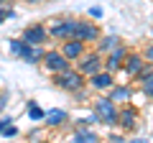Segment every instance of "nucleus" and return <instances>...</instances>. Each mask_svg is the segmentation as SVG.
<instances>
[{
    "label": "nucleus",
    "mask_w": 153,
    "mask_h": 143,
    "mask_svg": "<svg viewBox=\"0 0 153 143\" xmlns=\"http://www.w3.org/2000/svg\"><path fill=\"white\" fill-rule=\"evenodd\" d=\"M44 64H46V69L54 72V74H59V72H66V69H69V59H66L61 51H46Z\"/></svg>",
    "instance_id": "4"
},
{
    "label": "nucleus",
    "mask_w": 153,
    "mask_h": 143,
    "mask_svg": "<svg viewBox=\"0 0 153 143\" xmlns=\"http://www.w3.org/2000/svg\"><path fill=\"white\" fill-rule=\"evenodd\" d=\"M143 92H146V95H151V97H153V72L143 77Z\"/></svg>",
    "instance_id": "20"
},
{
    "label": "nucleus",
    "mask_w": 153,
    "mask_h": 143,
    "mask_svg": "<svg viewBox=\"0 0 153 143\" xmlns=\"http://www.w3.org/2000/svg\"><path fill=\"white\" fill-rule=\"evenodd\" d=\"M26 46H28V44H26V41H23V39H21V41H16V39H10V54H16V56H21V54H23V49H26Z\"/></svg>",
    "instance_id": "18"
},
{
    "label": "nucleus",
    "mask_w": 153,
    "mask_h": 143,
    "mask_svg": "<svg viewBox=\"0 0 153 143\" xmlns=\"http://www.w3.org/2000/svg\"><path fill=\"white\" fill-rule=\"evenodd\" d=\"M3 105H5V95L0 92V107H3Z\"/></svg>",
    "instance_id": "26"
},
{
    "label": "nucleus",
    "mask_w": 153,
    "mask_h": 143,
    "mask_svg": "<svg viewBox=\"0 0 153 143\" xmlns=\"http://www.w3.org/2000/svg\"><path fill=\"white\" fill-rule=\"evenodd\" d=\"M100 36V31H97V26L94 23H87V21H76V31H74V39L76 41H94Z\"/></svg>",
    "instance_id": "6"
},
{
    "label": "nucleus",
    "mask_w": 153,
    "mask_h": 143,
    "mask_svg": "<svg viewBox=\"0 0 153 143\" xmlns=\"http://www.w3.org/2000/svg\"><path fill=\"white\" fill-rule=\"evenodd\" d=\"M97 141H100V138L94 136L92 130H87V128H82V130L71 138V143H97Z\"/></svg>",
    "instance_id": "15"
},
{
    "label": "nucleus",
    "mask_w": 153,
    "mask_h": 143,
    "mask_svg": "<svg viewBox=\"0 0 153 143\" xmlns=\"http://www.w3.org/2000/svg\"><path fill=\"white\" fill-rule=\"evenodd\" d=\"M146 56H148V59L153 61V46H151V49H148V54H146Z\"/></svg>",
    "instance_id": "25"
},
{
    "label": "nucleus",
    "mask_w": 153,
    "mask_h": 143,
    "mask_svg": "<svg viewBox=\"0 0 153 143\" xmlns=\"http://www.w3.org/2000/svg\"><path fill=\"white\" fill-rule=\"evenodd\" d=\"M16 133H18V128H16V125H13V123H10V125H8L5 130H3V138H13V136H16Z\"/></svg>",
    "instance_id": "21"
},
{
    "label": "nucleus",
    "mask_w": 153,
    "mask_h": 143,
    "mask_svg": "<svg viewBox=\"0 0 153 143\" xmlns=\"http://www.w3.org/2000/svg\"><path fill=\"white\" fill-rule=\"evenodd\" d=\"M117 125H120V128H125V130L135 128V112H133V110H128V107H125V110H123L120 115H117Z\"/></svg>",
    "instance_id": "13"
},
{
    "label": "nucleus",
    "mask_w": 153,
    "mask_h": 143,
    "mask_svg": "<svg viewBox=\"0 0 153 143\" xmlns=\"http://www.w3.org/2000/svg\"><path fill=\"white\" fill-rule=\"evenodd\" d=\"M61 54H64L69 61H74V59H82V54H84V41H76V39L64 41V44H61Z\"/></svg>",
    "instance_id": "8"
},
{
    "label": "nucleus",
    "mask_w": 153,
    "mask_h": 143,
    "mask_svg": "<svg viewBox=\"0 0 153 143\" xmlns=\"http://www.w3.org/2000/svg\"><path fill=\"white\" fill-rule=\"evenodd\" d=\"M79 72H82L84 77H94V74H100V72H102L100 54H89V56H84L82 64H79Z\"/></svg>",
    "instance_id": "7"
},
{
    "label": "nucleus",
    "mask_w": 153,
    "mask_h": 143,
    "mask_svg": "<svg viewBox=\"0 0 153 143\" xmlns=\"http://www.w3.org/2000/svg\"><path fill=\"white\" fill-rule=\"evenodd\" d=\"M46 36H49V31H46L41 23H36V26H28L26 31H23L21 39L26 41V44H31V46H41L46 41Z\"/></svg>",
    "instance_id": "5"
},
{
    "label": "nucleus",
    "mask_w": 153,
    "mask_h": 143,
    "mask_svg": "<svg viewBox=\"0 0 153 143\" xmlns=\"http://www.w3.org/2000/svg\"><path fill=\"white\" fill-rule=\"evenodd\" d=\"M74 31H76V21L74 18H56L54 23H51V36L54 39H59V41H69V39H74Z\"/></svg>",
    "instance_id": "3"
},
{
    "label": "nucleus",
    "mask_w": 153,
    "mask_h": 143,
    "mask_svg": "<svg viewBox=\"0 0 153 143\" xmlns=\"http://www.w3.org/2000/svg\"><path fill=\"white\" fill-rule=\"evenodd\" d=\"M130 143H148V141H143V138H135V141H130Z\"/></svg>",
    "instance_id": "27"
},
{
    "label": "nucleus",
    "mask_w": 153,
    "mask_h": 143,
    "mask_svg": "<svg viewBox=\"0 0 153 143\" xmlns=\"http://www.w3.org/2000/svg\"><path fill=\"white\" fill-rule=\"evenodd\" d=\"M5 18H8V10H3V8H0V26L5 23Z\"/></svg>",
    "instance_id": "24"
},
{
    "label": "nucleus",
    "mask_w": 153,
    "mask_h": 143,
    "mask_svg": "<svg viewBox=\"0 0 153 143\" xmlns=\"http://www.w3.org/2000/svg\"><path fill=\"white\" fill-rule=\"evenodd\" d=\"M117 36H105L102 41H100V51H110V49H117Z\"/></svg>",
    "instance_id": "17"
},
{
    "label": "nucleus",
    "mask_w": 153,
    "mask_h": 143,
    "mask_svg": "<svg viewBox=\"0 0 153 143\" xmlns=\"http://www.w3.org/2000/svg\"><path fill=\"white\" fill-rule=\"evenodd\" d=\"M26 3H38V0H26Z\"/></svg>",
    "instance_id": "28"
},
{
    "label": "nucleus",
    "mask_w": 153,
    "mask_h": 143,
    "mask_svg": "<svg viewBox=\"0 0 153 143\" xmlns=\"http://www.w3.org/2000/svg\"><path fill=\"white\" fill-rule=\"evenodd\" d=\"M110 100L112 102H125V100H130V89L128 87H115L112 95H110Z\"/></svg>",
    "instance_id": "16"
},
{
    "label": "nucleus",
    "mask_w": 153,
    "mask_h": 143,
    "mask_svg": "<svg viewBox=\"0 0 153 143\" xmlns=\"http://www.w3.org/2000/svg\"><path fill=\"white\" fill-rule=\"evenodd\" d=\"M89 16H92V18H100V16H102V8H92V10H89Z\"/></svg>",
    "instance_id": "23"
},
{
    "label": "nucleus",
    "mask_w": 153,
    "mask_h": 143,
    "mask_svg": "<svg viewBox=\"0 0 153 143\" xmlns=\"http://www.w3.org/2000/svg\"><path fill=\"white\" fill-rule=\"evenodd\" d=\"M3 3H5V0H0V5H3Z\"/></svg>",
    "instance_id": "29"
},
{
    "label": "nucleus",
    "mask_w": 153,
    "mask_h": 143,
    "mask_svg": "<svg viewBox=\"0 0 153 143\" xmlns=\"http://www.w3.org/2000/svg\"><path fill=\"white\" fill-rule=\"evenodd\" d=\"M125 69H128V74H140L143 72V59L140 56H128V61H125Z\"/></svg>",
    "instance_id": "14"
},
{
    "label": "nucleus",
    "mask_w": 153,
    "mask_h": 143,
    "mask_svg": "<svg viewBox=\"0 0 153 143\" xmlns=\"http://www.w3.org/2000/svg\"><path fill=\"white\" fill-rule=\"evenodd\" d=\"M125 56H128V51H125V46H117V49H112V54H110V59H107V64H105V66H107V72H110V74H112V72L117 69V66H120V61L125 59Z\"/></svg>",
    "instance_id": "10"
},
{
    "label": "nucleus",
    "mask_w": 153,
    "mask_h": 143,
    "mask_svg": "<svg viewBox=\"0 0 153 143\" xmlns=\"http://www.w3.org/2000/svg\"><path fill=\"white\" fill-rule=\"evenodd\" d=\"M44 120H46V125H51V128H59V125H64V123H66V112L56 107V110L46 112V118H44Z\"/></svg>",
    "instance_id": "12"
},
{
    "label": "nucleus",
    "mask_w": 153,
    "mask_h": 143,
    "mask_svg": "<svg viewBox=\"0 0 153 143\" xmlns=\"http://www.w3.org/2000/svg\"><path fill=\"white\" fill-rule=\"evenodd\" d=\"M28 115H31V120H44V118H46V112L41 110L38 105H31V107H28Z\"/></svg>",
    "instance_id": "19"
},
{
    "label": "nucleus",
    "mask_w": 153,
    "mask_h": 143,
    "mask_svg": "<svg viewBox=\"0 0 153 143\" xmlns=\"http://www.w3.org/2000/svg\"><path fill=\"white\" fill-rule=\"evenodd\" d=\"M10 123H13L10 118H0V136H3V130H5V128L10 125Z\"/></svg>",
    "instance_id": "22"
},
{
    "label": "nucleus",
    "mask_w": 153,
    "mask_h": 143,
    "mask_svg": "<svg viewBox=\"0 0 153 143\" xmlns=\"http://www.w3.org/2000/svg\"><path fill=\"white\" fill-rule=\"evenodd\" d=\"M94 118L105 125H117V110H115V102L110 97H102L94 102Z\"/></svg>",
    "instance_id": "2"
},
{
    "label": "nucleus",
    "mask_w": 153,
    "mask_h": 143,
    "mask_svg": "<svg viewBox=\"0 0 153 143\" xmlns=\"http://www.w3.org/2000/svg\"><path fill=\"white\" fill-rule=\"evenodd\" d=\"M54 82L59 84L61 89L76 92V89H82V84H84V74L79 69H66V72H59V74H56Z\"/></svg>",
    "instance_id": "1"
},
{
    "label": "nucleus",
    "mask_w": 153,
    "mask_h": 143,
    "mask_svg": "<svg viewBox=\"0 0 153 143\" xmlns=\"http://www.w3.org/2000/svg\"><path fill=\"white\" fill-rule=\"evenodd\" d=\"M44 56H46V51L41 49V46H31V44H28L26 49H23L21 59H23V61H28V64H36V61H41Z\"/></svg>",
    "instance_id": "9"
},
{
    "label": "nucleus",
    "mask_w": 153,
    "mask_h": 143,
    "mask_svg": "<svg viewBox=\"0 0 153 143\" xmlns=\"http://www.w3.org/2000/svg\"><path fill=\"white\" fill-rule=\"evenodd\" d=\"M89 84H92L94 89H110V87H112V74H110V72H100V74L92 77Z\"/></svg>",
    "instance_id": "11"
}]
</instances>
